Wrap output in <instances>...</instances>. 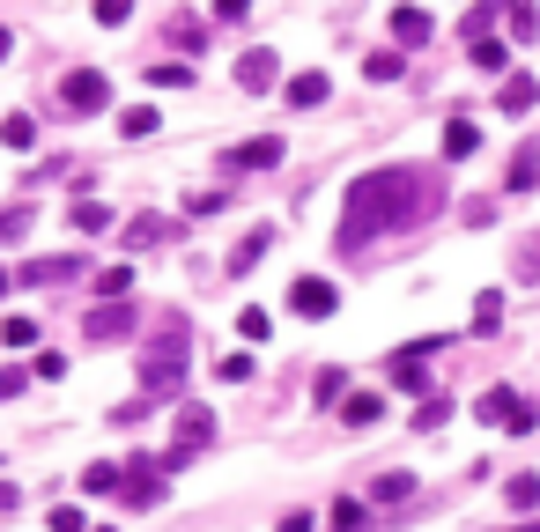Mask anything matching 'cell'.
Segmentation results:
<instances>
[{
  "mask_svg": "<svg viewBox=\"0 0 540 532\" xmlns=\"http://www.w3.org/2000/svg\"><path fill=\"white\" fill-rule=\"evenodd\" d=\"M437 200H444V178H430V170H370V178H356V185H348L341 237H333V244H341V252H363L370 237L422 222Z\"/></svg>",
  "mask_w": 540,
  "mask_h": 532,
  "instance_id": "6da1fadb",
  "label": "cell"
},
{
  "mask_svg": "<svg viewBox=\"0 0 540 532\" xmlns=\"http://www.w3.org/2000/svg\"><path fill=\"white\" fill-rule=\"evenodd\" d=\"M178 385H185V318L171 311L163 333L148 340V355H141V392H178Z\"/></svg>",
  "mask_w": 540,
  "mask_h": 532,
  "instance_id": "7a4b0ae2",
  "label": "cell"
},
{
  "mask_svg": "<svg viewBox=\"0 0 540 532\" xmlns=\"http://www.w3.org/2000/svg\"><path fill=\"white\" fill-rule=\"evenodd\" d=\"M481 422H496L504 436H526V429L540 422V414H533V407H526V399H518L511 385H489V392H481Z\"/></svg>",
  "mask_w": 540,
  "mask_h": 532,
  "instance_id": "3957f363",
  "label": "cell"
},
{
  "mask_svg": "<svg viewBox=\"0 0 540 532\" xmlns=\"http://www.w3.org/2000/svg\"><path fill=\"white\" fill-rule=\"evenodd\" d=\"M200 444H215V414L208 407H178V444H171V459H163V473H178Z\"/></svg>",
  "mask_w": 540,
  "mask_h": 532,
  "instance_id": "277c9868",
  "label": "cell"
},
{
  "mask_svg": "<svg viewBox=\"0 0 540 532\" xmlns=\"http://www.w3.org/2000/svg\"><path fill=\"white\" fill-rule=\"evenodd\" d=\"M437 348H444V340H415V348H400L393 363H385V377H393L400 392H422V399H430V363H422V355H437Z\"/></svg>",
  "mask_w": 540,
  "mask_h": 532,
  "instance_id": "5b68a950",
  "label": "cell"
},
{
  "mask_svg": "<svg viewBox=\"0 0 540 532\" xmlns=\"http://www.w3.org/2000/svg\"><path fill=\"white\" fill-rule=\"evenodd\" d=\"M289 311H296V318H333V311H341V289H333L326 274H304V281L289 289Z\"/></svg>",
  "mask_w": 540,
  "mask_h": 532,
  "instance_id": "8992f818",
  "label": "cell"
},
{
  "mask_svg": "<svg viewBox=\"0 0 540 532\" xmlns=\"http://www.w3.org/2000/svg\"><path fill=\"white\" fill-rule=\"evenodd\" d=\"M60 97H67V111H104V104H111V74H97V67H74L67 82H60Z\"/></svg>",
  "mask_w": 540,
  "mask_h": 532,
  "instance_id": "52a82bcc",
  "label": "cell"
},
{
  "mask_svg": "<svg viewBox=\"0 0 540 532\" xmlns=\"http://www.w3.org/2000/svg\"><path fill=\"white\" fill-rule=\"evenodd\" d=\"M171 237H185V230L163 222V215H134L126 222V252H156V244H171Z\"/></svg>",
  "mask_w": 540,
  "mask_h": 532,
  "instance_id": "ba28073f",
  "label": "cell"
},
{
  "mask_svg": "<svg viewBox=\"0 0 540 532\" xmlns=\"http://www.w3.org/2000/svg\"><path fill=\"white\" fill-rule=\"evenodd\" d=\"M222 163H230V170H274V163H282V141H274V133H259V141H237Z\"/></svg>",
  "mask_w": 540,
  "mask_h": 532,
  "instance_id": "9c48e42d",
  "label": "cell"
},
{
  "mask_svg": "<svg viewBox=\"0 0 540 532\" xmlns=\"http://www.w3.org/2000/svg\"><path fill=\"white\" fill-rule=\"evenodd\" d=\"M82 326H89V340H119L126 326H134V303H97Z\"/></svg>",
  "mask_w": 540,
  "mask_h": 532,
  "instance_id": "30bf717a",
  "label": "cell"
},
{
  "mask_svg": "<svg viewBox=\"0 0 540 532\" xmlns=\"http://www.w3.org/2000/svg\"><path fill=\"white\" fill-rule=\"evenodd\" d=\"M274 74H282V67H274V52H245V60H237V89H252V97H259V89H274Z\"/></svg>",
  "mask_w": 540,
  "mask_h": 532,
  "instance_id": "8fae6325",
  "label": "cell"
},
{
  "mask_svg": "<svg viewBox=\"0 0 540 532\" xmlns=\"http://www.w3.org/2000/svg\"><path fill=\"white\" fill-rule=\"evenodd\" d=\"M326 89H333V82H326V74H319V67H304V74H289V104H296V111H311V104H326Z\"/></svg>",
  "mask_w": 540,
  "mask_h": 532,
  "instance_id": "7c38bea8",
  "label": "cell"
},
{
  "mask_svg": "<svg viewBox=\"0 0 540 532\" xmlns=\"http://www.w3.org/2000/svg\"><path fill=\"white\" fill-rule=\"evenodd\" d=\"M474 148H481V126H474V119H452V126H444V163H467Z\"/></svg>",
  "mask_w": 540,
  "mask_h": 532,
  "instance_id": "4fadbf2b",
  "label": "cell"
},
{
  "mask_svg": "<svg viewBox=\"0 0 540 532\" xmlns=\"http://www.w3.org/2000/svg\"><path fill=\"white\" fill-rule=\"evenodd\" d=\"M267 252H274V230H267V222H259V230H252V237H245V244H237V252H230V274H252V266L267 259Z\"/></svg>",
  "mask_w": 540,
  "mask_h": 532,
  "instance_id": "5bb4252c",
  "label": "cell"
},
{
  "mask_svg": "<svg viewBox=\"0 0 540 532\" xmlns=\"http://www.w3.org/2000/svg\"><path fill=\"white\" fill-rule=\"evenodd\" d=\"M496 104H504V111H533V104H540V82H533V74H504Z\"/></svg>",
  "mask_w": 540,
  "mask_h": 532,
  "instance_id": "9a60e30c",
  "label": "cell"
},
{
  "mask_svg": "<svg viewBox=\"0 0 540 532\" xmlns=\"http://www.w3.org/2000/svg\"><path fill=\"white\" fill-rule=\"evenodd\" d=\"M378 414H385V399H378V392H348V399H341V422H348V429H370Z\"/></svg>",
  "mask_w": 540,
  "mask_h": 532,
  "instance_id": "2e32d148",
  "label": "cell"
},
{
  "mask_svg": "<svg viewBox=\"0 0 540 532\" xmlns=\"http://www.w3.org/2000/svg\"><path fill=\"white\" fill-rule=\"evenodd\" d=\"M74 274H82V259H30V266H23L30 289H45V281H74Z\"/></svg>",
  "mask_w": 540,
  "mask_h": 532,
  "instance_id": "e0dca14e",
  "label": "cell"
},
{
  "mask_svg": "<svg viewBox=\"0 0 540 532\" xmlns=\"http://www.w3.org/2000/svg\"><path fill=\"white\" fill-rule=\"evenodd\" d=\"M430 15H422V8H393V37H400V45H430Z\"/></svg>",
  "mask_w": 540,
  "mask_h": 532,
  "instance_id": "ac0fdd59",
  "label": "cell"
},
{
  "mask_svg": "<svg viewBox=\"0 0 540 532\" xmlns=\"http://www.w3.org/2000/svg\"><path fill=\"white\" fill-rule=\"evenodd\" d=\"M533 185H540V141H526L511 156V193H533Z\"/></svg>",
  "mask_w": 540,
  "mask_h": 532,
  "instance_id": "d6986e66",
  "label": "cell"
},
{
  "mask_svg": "<svg viewBox=\"0 0 540 532\" xmlns=\"http://www.w3.org/2000/svg\"><path fill=\"white\" fill-rule=\"evenodd\" d=\"M407 496H415V473H378V481H370V503H407Z\"/></svg>",
  "mask_w": 540,
  "mask_h": 532,
  "instance_id": "ffe728a7",
  "label": "cell"
},
{
  "mask_svg": "<svg viewBox=\"0 0 540 532\" xmlns=\"http://www.w3.org/2000/svg\"><path fill=\"white\" fill-rule=\"evenodd\" d=\"M0 141L8 148H37V119L30 111H8V119H0Z\"/></svg>",
  "mask_w": 540,
  "mask_h": 532,
  "instance_id": "44dd1931",
  "label": "cell"
},
{
  "mask_svg": "<svg viewBox=\"0 0 540 532\" xmlns=\"http://www.w3.org/2000/svg\"><path fill=\"white\" fill-rule=\"evenodd\" d=\"M504 503H511V510H533V503H540V473H511V481H504Z\"/></svg>",
  "mask_w": 540,
  "mask_h": 532,
  "instance_id": "7402d4cb",
  "label": "cell"
},
{
  "mask_svg": "<svg viewBox=\"0 0 540 532\" xmlns=\"http://www.w3.org/2000/svg\"><path fill=\"white\" fill-rule=\"evenodd\" d=\"M119 133H126V141H141V133H156V104H134V111H119Z\"/></svg>",
  "mask_w": 540,
  "mask_h": 532,
  "instance_id": "603a6c76",
  "label": "cell"
},
{
  "mask_svg": "<svg viewBox=\"0 0 540 532\" xmlns=\"http://www.w3.org/2000/svg\"><path fill=\"white\" fill-rule=\"evenodd\" d=\"M311 399H319V407H333V399H348V370H319V385H311Z\"/></svg>",
  "mask_w": 540,
  "mask_h": 532,
  "instance_id": "cb8c5ba5",
  "label": "cell"
},
{
  "mask_svg": "<svg viewBox=\"0 0 540 532\" xmlns=\"http://www.w3.org/2000/svg\"><path fill=\"white\" fill-rule=\"evenodd\" d=\"M74 230H111V207L104 200H74Z\"/></svg>",
  "mask_w": 540,
  "mask_h": 532,
  "instance_id": "d4e9b609",
  "label": "cell"
},
{
  "mask_svg": "<svg viewBox=\"0 0 540 532\" xmlns=\"http://www.w3.org/2000/svg\"><path fill=\"white\" fill-rule=\"evenodd\" d=\"M82 496H119V466H89L82 473Z\"/></svg>",
  "mask_w": 540,
  "mask_h": 532,
  "instance_id": "484cf974",
  "label": "cell"
},
{
  "mask_svg": "<svg viewBox=\"0 0 540 532\" xmlns=\"http://www.w3.org/2000/svg\"><path fill=\"white\" fill-rule=\"evenodd\" d=\"M496 326H504V296L489 289V296L474 303V333H496Z\"/></svg>",
  "mask_w": 540,
  "mask_h": 532,
  "instance_id": "4316f807",
  "label": "cell"
},
{
  "mask_svg": "<svg viewBox=\"0 0 540 532\" xmlns=\"http://www.w3.org/2000/svg\"><path fill=\"white\" fill-rule=\"evenodd\" d=\"M400 52H370V60H363V74H370V82H400Z\"/></svg>",
  "mask_w": 540,
  "mask_h": 532,
  "instance_id": "83f0119b",
  "label": "cell"
},
{
  "mask_svg": "<svg viewBox=\"0 0 540 532\" xmlns=\"http://www.w3.org/2000/svg\"><path fill=\"white\" fill-rule=\"evenodd\" d=\"M444 422H452V399H422V407H415V429H444Z\"/></svg>",
  "mask_w": 540,
  "mask_h": 532,
  "instance_id": "f1b7e54d",
  "label": "cell"
},
{
  "mask_svg": "<svg viewBox=\"0 0 540 532\" xmlns=\"http://www.w3.org/2000/svg\"><path fill=\"white\" fill-rule=\"evenodd\" d=\"M474 67H481V74H504V67H511V52L496 45V37H481V45H474Z\"/></svg>",
  "mask_w": 540,
  "mask_h": 532,
  "instance_id": "f546056e",
  "label": "cell"
},
{
  "mask_svg": "<svg viewBox=\"0 0 540 532\" xmlns=\"http://www.w3.org/2000/svg\"><path fill=\"white\" fill-rule=\"evenodd\" d=\"M333 532H363V503L356 496H341V503H333V518H326Z\"/></svg>",
  "mask_w": 540,
  "mask_h": 532,
  "instance_id": "4dcf8cb0",
  "label": "cell"
},
{
  "mask_svg": "<svg viewBox=\"0 0 540 532\" xmlns=\"http://www.w3.org/2000/svg\"><path fill=\"white\" fill-rule=\"evenodd\" d=\"M215 377H222V385H245V377H252V355H215Z\"/></svg>",
  "mask_w": 540,
  "mask_h": 532,
  "instance_id": "1f68e13d",
  "label": "cell"
},
{
  "mask_svg": "<svg viewBox=\"0 0 540 532\" xmlns=\"http://www.w3.org/2000/svg\"><path fill=\"white\" fill-rule=\"evenodd\" d=\"M237 333H245V340H267V333H274V318L252 303V311H237Z\"/></svg>",
  "mask_w": 540,
  "mask_h": 532,
  "instance_id": "d6a6232c",
  "label": "cell"
},
{
  "mask_svg": "<svg viewBox=\"0 0 540 532\" xmlns=\"http://www.w3.org/2000/svg\"><path fill=\"white\" fill-rule=\"evenodd\" d=\"M222 200H230V193H215V185H200V193H185V215H215Z\"/></svg>",
  "mask_w": 540,
  "mask_h": 532,
  "instance_id": "836d02e7",
  "label": "cell"
},
{
  "mask_svg": "<svg viewBox=\"0 0 540 532\" xmlns=\"http://www.w3.org/2000/svg\"><path fill=\"white\" fill-rule=\"evenodd\" d=\"M126 289H134V274H126V266H111V274L97 281V296H111V303H126Z\"/></svg>",
  "mask_w": 540,
  "mask_h": 532,
  "instance_id": "e575fe53",
  "label": "cell"
},
{
  "mask_svg": "<svg viewBox=\"0 0 540 532\" xmlns=\"http://www.w3.org/2000/svg\"><path fill=\"white\" fill-rule=\"evenodd\" d=\"M148 82H156V89H185V82H193V67H163L156 60V67H148Z\"/></svg>",
  "mask_w": 540,
  "mask_h": 532,
  "instance_id": "d590c367",
  "label": "cell"
},
{
  "mask_svg": "<svg viewBox=\"0 0 540 532\" xmlns=\"http://www.w3.org/2000/svg\"><path fill=\"white\" fill-rule=\"evenodd\" d=\"M459 30H467V37H474V45H481V37H489V30H496V8H467V23H459Z\"/></svg>",
  "mask_w": 540,
  "mask_h": 532,
  "instance_id": "8d00e7d4",
  "label": "cell"
},
{
  "mask_svg": "<svg viewBox=\"0 0 540 532\" xmlns=\"http://www.w3.org/2000/svg\"><path fill=\"white\" fill-rule=\"evenodd\" d=\"M0 340H8V348H30L37 326H30V318H8V326H0Z\"/></svg>",
  "mask_w": 540,
  "mask_h": 532,
  "instance_id": "74e56055",
  "label": "cell"
},
{
  "mask_svg": "<svg viewBox=\"0 0 540 532\" xmlns=\"http://www.w3.org/2000/svg\"><path fill=\"white\" fill-rule=\"evenodd\" d=\"M30 230V207H0V237H23Z\"/></svg>",
  "mask_w": 540,
  "mask_h": 532,
  "instance_id": "f35d334b",
  "label": "cell"
},
{
  "mask_svg": "<svg viewBox=\"0 0 540 532\" xmlns=\"http://www.w3.org/2000/svg\"><path fill=\"white\" fill-rule=\"evenodd\" d=\"M52 532H89V525H82V510H74V503H60V510H52Z\"/></svg>",
  "mask_w": 540,
  "mask_h": 532,
  "instance_id": "ab89813d",
  "label": "cell"
},
{
  "mask_svg": "<svg viewBox=\"0 0 540 532\" xmlns=\"http://www.w3.org/2000/svg\"><path fill=\"white\" fill-rule=\"evenodd\" d=\"M504 23H511L518 37H533V30H540V15H533V8H504Z\"/></svg>",
  "mask_w": 540,
  "mask_h": 532,
  "instance_id": "60d3db41",
  "label": "cell"
},
{
  "mask_svg": "<svg viewBox=\"0 0 540 532\" xmlns=\"http://www.w3.org/2000/svg\"><path fill=\"white\" fill-rule=\"evenodd\" d=\"M518 274H526V281H540V244H526V252H518Z\"/></svg>",
  "mask_w": 540,
  "mask_h": 532,
  "instance_id": "b9f144b4",
  "label": "cell"
},
{
  "mask_svg": "<svg viewBox=\"0 0 540 532\" xmlns=\"http://www.w3.org/2000/svg\"><path fill=\"white\" fill-rule=\"evenodd\" d=\"M23 392V370H0V399H15Z\"/></svg>",
  "mask_w": 540,
  "mask_h": 532,
  "instance_id": "7bdbcfd3",
  "label": "cell"
},
{
  "mask_svg": "<svg viewBox=\"0 0 540 532\" xmlns=\"http://www.w3.org/2000/svg\"><path fill=\"white\" fill-rule=\"evenodd\" d=\"M282 532H311V510H289V518H282Z\"/></svg>",
  "mask_w": 540,
  "mask_h": 532,
  "instance_id": "ee69618b",
  "label": "cell"
},
{
  "mask_svg": "<svg viewBox=\"0 0 540 532\" xmlns=\"http://www.w3.org/2000/svg\"><path fill=\"white\" fill-rule=\"evenodd\" d=\"M0 510H15V488H8V481H0Z\"/></svg>",
  "mask_w": 540,
  "mask_h": 532,
  "instance_id": "f6af8a7d",
  "label": "cell"
},
{
  "mask_svg": "<svg viewBox=\"0 0 540 532\" xmlns=\"http://www.w3.org/2000/svg\"><path fill=\"white\" fill-rule=\"evenodd\" d=\"M8 45H15V37H8V30H0V60H8Z\"/></svg>",
  "mask_w": 540,
  "mask_h": 532,
  "instance_id": "bcb514c9",
  "label": "cell"
},
{
  "mask_svg": "<svg viewBox=\"0 0 540 532\" xmlns=\"http://www.w3.org/2000/svg\"><path fill=\"white\" fill-rule=\"evenodd\" d=\"M0 296H8V274H0Z\"/></svg>",
  "mask_w": 540,
  "mask_h": 532,
  "instance_id": "7dc6e473",
  "label": "cell"
},
{
  "mask_svg": "<svg viewBox=\"0 0 540 532\" xmlns=\"http://www.w3.org/2000/svg\"><path fill=\"white\" fill-rule=\"evenodd\" d=\"M89 532H111V525H89Z\"/></svg>",
  "mask_w": 540,
  "mask_h": 532,
  "instance_id": "c3c4849f",
  "label": "cell"
}]
</instances>
